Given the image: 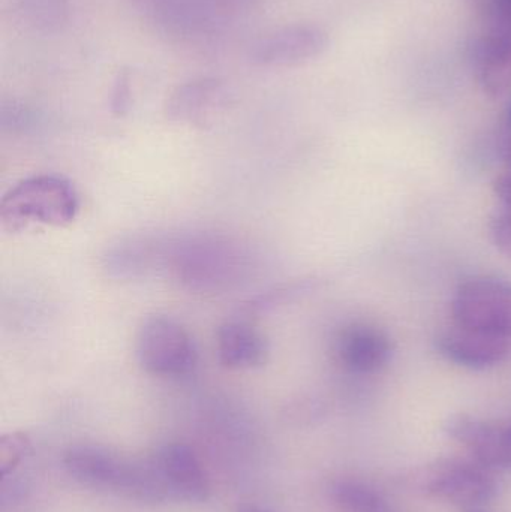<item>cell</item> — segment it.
<instances>
[{"label": "cell", "instance_id": "5bb4252c", "mask_svg": "<svg viewBox=\"0 0 511 512\" xmlns=\"http://www.w3.org/2000/svg\"><path fill=\"white\" fill-rule=\"evenodd\" d=\"M329 498L339 512H393L380 493L359 481H333Z\"/></svg>", "mask_w": 511, "mask_h": 512}, {"label": "cell", "instance_id": "8fae6325", "mask_svg": "<svg viewBox=\"0 0 511 512\" xmlns=\"http://www.w3.org/2000/svg\"><path fill=\"white\" fill-rule=\"evenodd\" d=\"M216 349L222 366L231 370L258 369L267 363L270 355L269 340L246 321L222 324L216 336Z\"/></svg>", "mask_w": 511, "mask_h": 512}, {"label": "cell", "instance_id": "7a4b0ae2", "mask_svg": "<svg viewBox=\"0 0 511 512\" xmlns=\"http://www.w3.org/2000/svg\"><path fill=\"white\" fill-rule=\"evenodd\" d=\"M80 197L74 183L62 176L41 174L9 189L0 201V225L20 233L35 225L66 227L77 218Z\"/></svg>", "mask_w": 511, "mask_h": 512}, {"label": "cell", "instance_id": "9a60e30c", "mask_svg": "<svg viewBox=\"0 0 511 512\" xmlns=\"http://www.w3.org/2000/svg\"><path fill=\"white\" fill-rule=\"evenodd\" d=\"M483 24V32L511 35V0H467Z\"/></svg>", "mask_w": 511, "mask_h": 512}, {"label": "cell", "instance_id": "6da1fadb", "mask_svg": "<svg viewBox=\"0 0 511 512\" xmlns=\"http://www.w3.org/2000/svg\"><path fill=\"white\" fill-rule=\"evenodd\" d=\"M63 468L78 483L144 502L167 501L150 460L134 462L105 448L80 445L63 456Z\"/></svg>", "mask_w": 511, "mask_h": 512}, {"label": "cell", "instance_id": "7c38bea8", "mask_svg": "<svg viewBox=\"0 0 511 512\" xmlns=\"http://www.w3.org/2000/svg\"><path fill=\"white\" fill-rule=\"evenodd\" d=\"M228 101V89L215 78H201L177 87L167 102V116L186 123H204Z\"/></svg>", "mask_w": 511, "mask_h": 512}, {"label": "cell", "instance_id": "30bf717a", "mask_svg": "<svg viewBox=\"0 0 511 512\" xmlns=\"http://www.w3.org/2000/svg\"><path fill=\"white\" fill-rule=\"evenodd\" d=\"M392 340L375 325L353 324L336 340V355L342 366L357 375L380 372L392 358Z\"/></svg>", "mask_w": 511, "mask_h": 512}, {"label": "cell", "instance_id": "7402d4cb", "mask_svg": "<svg viewBox=\"0 0 511 512\" xmlns=\"http://www.w3.org/2000/svg\"><path fill=\"white\" fill-rule=\"evenodd\" d=\"M506 122H507V123H510V125H511V104H510V107H509V111H507V119H506Z\"/></svg>", "mask_w": 511, "mask_h": 512}, {"label": "cell", "instance_id": "e0dca14e", "mask_svg": "<svg viewBox=\"0 0 511 512\" xmlns=\"http://www.w3.org/2000/svg\"><path fill=\"white\" fill-rule=\"evenodd\" d=\"M489 231L498 251L511 259V210L501 207V210L492 216Z\"/></svg>", "mask_w": 511, "mask_h": 512}, {"label": "cell", "instance_id": "9c48e42d", "mask_svg": "<svg viewBox=\"0 0 511 512\" xmlns=\"http://www.w3.org/2000/svg\"><path fill=\"white\" fill-rule=\"evenodd\" d=\"M444 432L489 469H511L509 424L491 423L473 415H452Z\"/></svg>", "mask_w": 511, "mask_h": 512}, {"label": "cell", "instance_id": "5b68a950", "mask_svg": "<svg viewBox=\"0 0 511 512\" xmlns=\"http://www.w3.org/2000/svg\"><path fill=\"white\" fill-rule=\"evenodd\" d=\"M452 315L455 324L511 339V283L491 277L461 283Z\"/></svg>", "mask_w": 511, "mask_h": 512}, {"label": "cell", "instance_id": "ba28073f", "mask_svg": "<svg viewBox=\"0 0 511 512\" xmlns=\"http://www.w3.org/2000/svg\"><path fill=\"white\" fill-rule=\"evenodd\" d=\"M437 349L450 363L485 370L503 363L511 352V339L453 322L437 337Z\"/></svg>", "mask_w": 511, "mask_h": 512}, {"label": "cell", "instance_id": "2e32d148", "mask_svg": "<svg viewBox=\"0 0 511 512\" xmlns=\"http://www.w3.org/2000/svg\"><path fill=\"white\" fill-rule=\"evenodd\" d=\"M32 441L24 432L6 433L0 438V474L11 475L32 453Z\"/></svg>", "mask_w": 511, "mask_h": 512}, {"label": "cell", "instance_id": "3957f363", "mask_svg": "<svg viewBox=\"0 0 511 512\" xmlns=\"http://www.w3.org/2000/svg\"><path fill=\"white\" fill-rule=\"evenodd\" d=\"M414 481L425 495L470 510L488 504L498 492L491 469L456 457L434 460L417 472Z\"/></svg>", "mask_w": 511, "mask_h": 512}, {"label": "cell", "instance_id": "44dd1931", "mask_svg": "<svg viewBox=\"0 0 511 512\" xmlns=\"http://www.w3.org/2000/svg\"><path fill=\"white\" fill-rule=\"evenodd\" d=\"M236 512H276L270 510V508L263 507V505L258 504H242L239 508H237Z\"/></svg>", "mask_w": 511, "mask_h": 512}, {"label": "cell", "instance_id": "ac0fdd59", "mask_svg": "<svg viewBox=\"0 0 511 512\" xmlns=\"http://www.w3.org/2000/svg\"><path fill=\"white\" fill-rule=\"evenodd\" d=\"M494 191L504 209L511 210V170L504 171L494 182Z\"/></svg>", "mask_w": 511, "mask_h": 512}, {"label": "cell", "instance_id": "ffe728a7", "mask_svg": "<svg viewBox=\"0 0 511 512\" xmlns=\"http://www.w3.org/2000/svg\"><path fill=\"white\" fill-rule=\"evenodd\" d=\"M501 153H503L504 161L511 170V125L507 122L504 125L503 135H501Z\"/></svg>", "mask_w": 511, "mask_h": 512}, {"label": "cell", "instance_id": "277c9868", "mask_svg": "<svg viewBox=\"0 0 511 512\" xmlns=\"http://www.w3.org/2000/svg\"><path fill=\"white\" fill-rule=\"evenodd\" d=\"M135 354L141 369L159 378L189 375L198 361L191 334L179 322L165 316H152L141 324Z\"/></svg>", "mask_w": 511, "mask_h": 512}, {"label": "cell", "instance_id": "d6986e66", "mask_svg": "<svg viewBox=\"0 0 511 512\" xmlns=\"http://www.w3.org/2000/svg\"><path fill=\"white\" fill-rule=\"evenodd\" d=\"M128 83V75H120L119 81L116 84V90H114V108H117L119 111L125 107L126 99H128V95H125V93H129Z\"/></svg>", "mask_w": 511, "mask_h": 512}, {"label": "cell", "instance_id": "52a82bcc", "mask_svg": "<svg viewBox=\"0 0 511 512\" xmlns=\"http://www.w3.org/2000/svg\"><path fill=\"white\" fill-rule=\"evenodd\" d=\"M150 463L168 499L189 504H201L209 499V478L197 454L188 445H165L153 454Z\"/></svg>", "mask_w": 511, "mask_h": 512}, {"label": "cell", "instance_id": "4fadbf2b", "mask_svg": "<svg viewBox=\"0 0 511 512\" xmlns=\"http://www.w3.org/2000/svg\"><path fill=\"white\" fill-rule=\"evenodd\" d=\"M474 69L486 95L501 98L511 92V35L482 32L474 47Z\"/></svg>", "mask_w": 511, "mask_h": 512}, {"label": "cell", "instance_id": "8992f818", "mask_svg": "<svg viewBox=\"0 0 511 512\" xmlns=\"http://www.w3.org/2000/svg\"><path fill=\"white\" fill-rule=\"evenodd\" d=\"M327 47L329 35L323 27L311 23L288 24L257 39L249 59L263 68H293L317 59Z\"/></svg>", "mask_w": 511, "mask_h": 512}, {"label": "cell", "instance_id": "603a6c76", "mask_svg": "<svg viewBox=\"0 0 511 512\" xmlns=\"http://www.w3.org/2000/svg\"><path fill=\"white\" fill-rule=\"evenodd\" d=\"M467 512H488V511L480 510V508H473V510H468Z\"/></svg>", "mask_w": 511, "mask_h": 512}]
</instances>
